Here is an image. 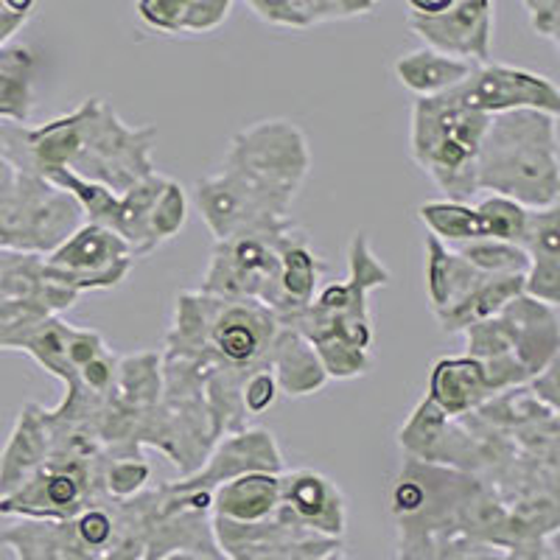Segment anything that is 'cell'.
Wrapping results in <instances>:
<instances>
[{
	"instance_id": "cell-21",
	"label": "cell",
	"mask_w": 560,
	"mask_h": 560,
	"mask_svg": "<svg viewBox=\"0 0 560 560\" xmlns=\"http://www.w3.org/2000/svg\"><path fill=\"white\" fill-rule=\"evenodd\" d=\"M488 278H497V275L479 272V269L465 261L463 255L454 253L448 244L427 236V292L434 317L457 308Z\"/></svg>"
},
{
	"instance_id": "cell-5",
	"label": "cell",
	"mask_w": 560,
	"mask_h": 560,
	"mask_svg": "<svg viewBox=\"0 0 560 560\" xmlns=\"http://www.w3.org/2000/svg\"><path fill=\"white\" fill-rule=\"evenodd\" d=\"M43 179L68 194L88 222L115 230L132 247L135 258L154 253L160 244L177 236L188 222V197L183 185L158 172L132 185L121 197L107 191L104 185L84 183L68 172H51Z\"/></svg>"
},
{
	"instance_id": "cell-30",
	"label": "cell",
	"mask_w": 560,
	"mask_h": 560,
	"mask_svg": "<svg viewBox=\"0 0 560 560\" xmlns=\"http://www.w3.org/2000/svg\"><path fill=\"white\" fill-rule=\"evenodd\" d=\"M236 0H191L179 18L177 34H208L217 32L233 12Z\"/></svg>"
},
{
	"instance_id": "cell-22",
	"label": "cell",
	"mask_w": 560,
	"mask_h": 560,
	"mask_svg": "<svg viewBox=\"0 0 560 560\" xmlns=\"http://www.w3.org/2000/svg\"><path fill=\"white\" fill-rule=\"evenodd\" d=\"M269 368H272L278 389L280 393H287L289 398L314 395L317 389L325 387V382H328L317 350H314L306 339L300 337L298 331L283 328V325H280L278 337H275Z\"/></svg>"
},
{
	"instance_id": "cell-16",
	"label": "cell",
	"mask_w": 560,
	"mask_h": 560,
	"mask_svg": "<svg viewBox=\"0 0 560 560\" xmlns=\"http://www.w3.org/2000/svg\"><path fill=\"white\" fill-rule=\"evenodd\" d=\"M497 395L499 389L490 378L488 364L468 353L438 359L429 373L427 398L446 418H465V415L477 412L482 404Z\"/></svg>"
},
{
	"instance_id": "cell-18",
	"label": "cell",
	"mask_w": 560,
	"mask_h": 560,
	"mask_svg": "<svg viewBox=\"0 0 560 560\" xmlns=\"http://www.w3.org/2000/svg\"><path fill=\"white\" fill-rule=\"evenodd\" d=\"M280 474L249 471L210 490V510L230 524H261L278 513Z\"/></svg>"
},
{
	"instance_id": "cell-27",
	"label": "cell",
	"mask_w": 560,
	"mask_h": 560,
	"mask_svg": "<svg viewBox=\"0 0 560 560\" xmlns=\"http://www.w3.org/2000/svg\"><path fill=\"white\" fill-rule=\"evenodd\" d=\"M244 3L253 9L255 18L278 28L306 32V28L342 20L331 0H244Z\"/></svg>"
},
{
	"instance_id": "cell-13",
	"label": "cell",
	"mask_w": 560,
	"mask_h": 560,
	"mask_svg": "<svg viewBox=\"0 0 560 560\" xmlns=\"http://www.w3.org/2000/svg\"><path fill=\"white\" fill-rule=\"evenodd\" d=\"M249 471L283 474V454H280L278 440L269 429H244V432L230 434V438H224V443H219L217 452L210 454L205 468L194 471L185 482H172L166 488L208 490L210 493L217 485Z\"/></svg>"
},
{
	"instance_id": "cell-23",
	"label": "cell",
	"mask_w": 560,
	"mask_h": 560,
	"mask_svg": "<svg viewBox=\"0 0 560 560\" xmlns=\"http://www.w3.org/2000/svg\"><path fill=\"white\" fill-rule=\"evenodd\" d=\"M474 70V62H465V59L448 57V54H440L434 48H415V51L401 54L395 59L393 73L398 79L401 88H407L409 93H415L418 98L440 96V93H448V90L457 88L459 82L468 79V73Z\"/></svg>"
},
{
	"instance_id": "cell-7",
	"label": "cell",
	"mask_w": 560,
	"mask_h": 560,
	"mask_svg": "<svg viewBox=\"0 0 560 560\" xmlns=\"http://www.w3.org/2000/svg\"><path fill=\"white\" fill-rule=\"evenodd\" d=\"M82 224V210L57 185L0 154V249L48 255Z\"/></svg>"
},
{
	"instance_id": "cell-29",
	"label": "cell",
	"mask_w": 560,
	"mask_h": 560,
	"mask_svg": "<svg viewBox=\"0 0 560 560\" xmlns=\"http://www.w3.org/2000/svg\"><path fill=\"white\" fill-rule=\"evenodd\" d=\"M452 249L485 275H527V255L518 244L477 238V242L454 244Z\"/></svg>"
},
{
	"instance_id": "cell-33",
	"label": "cell",
	"mask_w": 560,
	"mask_h": 560,
	"mask_svg": "<svg viewBox=\"0 0 560 560\" xmlns=\"http://www.w3.org/2000/svg\"><path fill=\"white\" fill-rule=\"evenodd\" d=\"M191 0H138V14L149 28L160 34H177L179 18Z\"/></svg>"
},
{
	"instance_id": "cell-17",
	"label": "cell",
	"mask_w": 560,
	"mask_h": 560,
	"mask_svg": "<svg viewBox=\"0 0 560 560\" xmlns=\"http://www.w3.org/2000/svg\"><path fill=\"white\" fill-rule=\"evenodd\" d=\"M527 255L524 294L547 306L560 303V208L529 210L527 233L522 242Z\"/></svg>"
},
{
	"instance_id": "cell-24",
	"label": "cell",
	"mask_w": 560,
	"mask_h": 560,
	"mask_svg": "<svg viewBox=\"0 0 560 560\" xmlns=\"http://www.w3.org/2000/svg\"><path fill=\"white\" fill-rule=\"evenodd\" d=\"M37 54L26 43L0 45V121L28 124L34 113Z\"/></svg>"
},
{
	"instance_id": "cell-37",
	"label": "cell",
	"mask_w": 560,
	"mask_h": 560,
	"mask_svg": "<svg viewBox=\"0 0 560 560\" xmlns=\"http://www.w3.org/2000/svg\"><path fill=\"white\" fill-rule=\"evenodd\" d=\"M34 3L37 0H0V9L7 14H20V18H32Z\"/></svg>"
},
{
	"instance_id": "cell-14",
	"label": "cell",
	"mask_w": 560,
	"mask_h": 560,
	"mask_svg": "<svg viewBox=\"0 0 560 560\" xmlns=\"http://www.w3.org/2000/svg\"><path fill=\"white\" fill-rule=\"evenodd\" d=\"M502 319L510 334V353L524 368L529 378L558 359V306H547L541 300L518 294L502 308Z\"/></svg>"
},
{
	"instance_id": "cell-12",
	"label": "cell",
	"mask_w": 560,
	"mask_h": 560,
	"mask_svg": "<svg viewBox=\"0 0 560 560\" xmlns=\"http://www.w3.org/2000/svg\"><path fill=\"white\" fill-rule=\"evenodd\" d=\"M407 26L427 43V48L465 62L485 65L493 54L497 0H454V7L434 18L409 14Z\"/></svg>"
},
{
	"instance_id": "cell-11",
	"label": "cell",
	"mask_w": 560,
	"mask_h": 560,
	"mask_svg": "<svg viewBox=\"0 0 560 560\" xmlns=\"http://www.w3.org/2000/svg\"><path fill=\"white\" fill-rule=\"evenodd\" d=\"M468 107L485 115L510 113V109H541L560 113V90L544 73L513 68L502 62L474 65L465 82L454 88Z\"/></svg>"
},
{
	"instance_id": "cell-6",
	"label": "cell",
	"mask_w": 560,
	"mask_h": 560,
	"mask_svg": "<svg viewBox=\"0 0 560 560\" xmlns=\"http://www.w3.org/2000/svg\"><path fill=\"white\" fill-rule=\"evenodd\" d=\"M490 115L468 107L457 90L418 98L409 124V152L446 199L477 197V154Z\"/></svg>"
},
{
	"instance_id": "cell-4",
	"label": "cell",
	"mask_w": 560,
	"mask_h": 560,
	"mask_svg": "<svg viewBox=\"0 0 560 560\" xmlns=\"http://www.w3.org/2000/svg\"><path fill=\"white\" fill-rule=\"evenodd\" d=\"M558 115L510 109L490 115L477 154V194H497L529 210L558 205Z\"/></svg>"
},
{
	"instance_id": "cell-2",
	"label": "cell",
	"mask_w": 560,
	"mask_h": 560,
	"mask_svg": "<svg viewBox=\"0 0 560 560\" xmlns=\"http://www.w3.org/2000/svg\"><path fill=\"white\" fill-rule=\"evenodd\" d=\"M308 168L312 152L300 127L283 118L258 121L233 138L222 168L199 179L194 199L222 242L255 224L289 219Z\"/></svg>"
},
{
	"instance_id": "cell-3",
	"label": "cell",
	"mask_w": 560,
	"mask_h": 560,
	"mask_svg": "<svg viewBox=\"0 0 560 560\" xmlns=\"http://www.w3.org/2000/svg\"><path fill=\"white\" fill-rule=\"evenodd\" d=\"M348 267V280L325 287L306 308H300L283 325L317 350L325 376L339 382L364 376L373 368L368 298L373 289L389 283V269L378 261L364 233L350 238Z\"/></svg>"
},
{
	"instance_id": "cell-26",
	"label": "cell",
	"mask_w": 560,
	"mask_h": 560,
	"mask_svg": "<svg viewBox=\"0 0 560 560\" xmlns=\"http://www.w3.org/2000/svg\"><path fill=\"white\" fill-rule=\"evenodd\" d=\"M418 217L420 222L429 228V236L448 244V247L485 238L482 222H479V213L471 202H457V199H432V202L420 205Z\"/></svg>"
},
{
	"instance_id": "cell-36",
	"label": "cell",
	"mask_w": 560,
	"mask_h": 560,
	"mask_svg": "<svg viewBox=\"0 0 560 560\" xmlns=\"http://www.w3.org/2000/svg\"><path fill=\"white\" fill-rule=\"evenodd\" d=\"M26 23H28V18H20V14L0 12V45L9 43V39H14V34H18L23 26H26Z\"/></svg>"
},
{
	"instance_id": "cell-10",
	"label": "cell",
	"mask_w": 560,
	"mask_h": 560,
	"mask_svg": "<svg viewBox=\"0 0 560 560\" xmlns=\"http://www.w3.org/2000/svg\"><path fill=\"white\" fill-rule=\"evenodd\" d=\"M48 278L73 292L115 289L135 267V253L115 230L82 222L68 238L43 255Z\"/></svg>"
},
{
	"instance_id": "cell-28",
	"label": "cell",
	"mask_w": 560,
	"mask_h": 560,
	"mask_svg": "<svg viewBox=\"0 0 560 560\" xmlns=\"http://www.w3.org/2000/svg\"><path fill=\"white\" fill-rule=\"evenodd\" d=\"M474 208H477L479 222H482L485 238H497V242L518 244L522 247L524 233H527L529 208L508 197H497V194H488Z\"/></svg>"
},
{
	"instance_id": "cell-38",
	"label": "cell",
	"mask_w": 560,
	"mask_h": 560,
	"mask_svg": "<svg viewBox=\"0 0 560 560\" xmlns=\"http://www.w3.org/2000/svg\"><path fill=\"white\" fill-rule=\"evenodd\" d=\"M160 560H197V555H191L188 549H179V552H172V555H163Z\"/></svg>"
},
{
	"instance_id": "cell-32",
	"label": "cell",
	"mask_w": 560,
	"mask_h": 560,
	"mask_svg": "<svg viewBox=\"0 0 560 560\" xmlns=\"http://www.w3.org/2000/svg\"><path fill=\"white\" fill-rule=\"evenodd\" d=\"M278 382H275L272 368H261L249 373L242 384V407L244 415H261L278 401Z\"/></svg>"
},
{
	"instance_id": "cell-34",
	"label": "cell",
	"mask_w": 560,
	"mask_h": 560,
	"mask_svg": "<svg viewBox=\"0 0 560 560\" xmlns=\"http://www.w3.org/2000/svg\"><path fill=\"white\" fill-rule=\"evenodd\" d=\"M529 18V28L547 43H558L560 34V0H522Z\"/></svg>"
},
{
	"instance_id": "cell-35",
	"label": "cell",
	"mask_w": 560,
	"mask_h": 560,
	"mask_svg": "<svg viewBox=\"0 0 560 560\" xmlns=\"http://www.w3.org/2000/svg\"><path fill=\"white\" fill-rule=\"evenodd\" d=\"M407 7L415 18H434V14L454 7V0H407Z\"/></svg>"
},
{
	"instance_id": "cell-19",
	"label": "cell",
	"mask_w": 560,
	"mask_h": 560,
	"mask_svg": "<svg viewBox=\"0 0 560 560\" xmlns=\"http://www.w3.org/2000/svg\"><path fill=\"white\" fill-rule=\"evenodd\" d=\"M325 272V264L319 261L314 249L308 247V238L292 228L280 244V272H278V300H275L272 314L280 325H287L300 308H306L317 292V280Z\"/></svg>"
},
{
	"instance_id": "cell-9",
	"label": "cell",
	"mask_w": 560,
	"mask_h": 560,
	"mask_svg": "<svg viewBox=\"0 0 560 560\" xmlns=\"http://www.w3.org/2000/svg\"><path fill=\"white\" fill-rule=\"evenodd\" d=\"M77 300L79 292L48 278L43 255L0 249V350H18L37 325Z\"/></svg>"
},
{
	"instance_id": "cell-39",
	"label": "cell",
	"mask_w": 560,
	"mask_h": 560,
	"mask_svg": "<svg viewBox=\"0 0 560 560\" xmlns=\"http://www.w3.org/2000/svg\"><path fill=\"white\" fill-rule=\"evenodd\" d=\"M0 12H3V9H0Z\"/></svg>"
},
{
	"instance_id": "cell-25",
	"label": "cell",
	"mask_w": 560,
	"mask_h": 560,
	"mask_svg": "<svg viewBox=\"0 0 560 560\" xmlns=\"http://www.w3.org/2000/svg\"><path fill=\"white\" fill-rule=\"evenodd\" d=\"M518 294H524V275H497V278L485 280L479 289H474L457 308L438 314V323L446 334H465L471 325L497 317Z\"/></svg>"
},
{
	"instance_id": "cell-31",
	"label": "cell",
	"mask_w": 560,
	"mask_h": 560,
	"mask_svg": "<svg viewBox=\"0 0 560 560\" xmlns=\"http://www.w3.org/2000/svg\"><path fill=\"white\" fill-rule=\"evenodd\" d=\"M149 474H152L149 465L140 457L118 459V463H109L107 474H104V482H107V490L115 499H129L147 485Z\"/></svg>"
},
{
	"instance_id": "cell-8",
	"label": "cell",
	"mask_w": 560,
	"mask_h": 560,
	"mask_svg": "<svg viewBox=\"0 0 560 560\" xmlns=\"http://www.w3.org/2000/svg\"><path fill=\"white\" fill-rule=\"evenodd\" d=\"M292 228L294 224L283 219L255 224L217 242L199 292L224 300H258L272 312L278 300L280 244Z\"/></svg>"
},
{
	"instance_id": "cell-15",
	"label": "cell",
	"mask_w": 560,
	"mask_h": 560,
	"mask_svg": "<svg viewBox=\"0 0 560 560\" xmlns=\"http://www.w3.org/2000/svg\"><path fill=\"white\" fill-rule=\"evenodd\" d=\"M283 522L312 527L325 535L345 533V499L331 479L317 471L280 474V504Z\"/></svg>"
},
{
	"instance_id": "cell-20",
	"label": "cell",
	"mask_w": 560,
	"mask_h": 560,
	"mask_svg": "<svg viewBox=\"0 0 560 560\" xmlns=\"http://www.w3.org/2000/svg\"><path fill=\"white\" fill-rule=\"evenodd\" d=\"M51 434H48V418L39 404H26L14 423L9 443L0 454V497H9L14 488L26 482L39 465L48 459Z\"/></svg>"
},
{
	"instance_id": "cell-1",
	"label": "cell",
	"mask_w": 560,
	"mask_h": 560,
	"mask_svg": "<svg viewBox=\"0 0 560 560\" xmlns=\"http://www.w3.org/2000/svg\"><path fill=\"white\" fill-rule=\"evenodd\" d=\"M154 127H127L104 98H84L73 113L43 127L0 121V154L26 172H68L84 183L127 194L154 174Z\"/></svg>"
}]
</instances>
